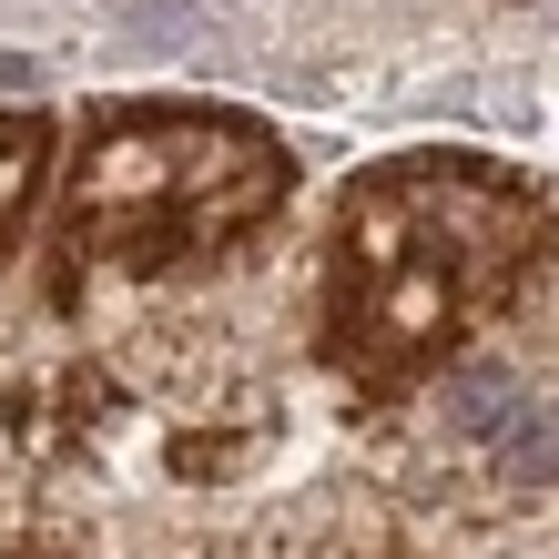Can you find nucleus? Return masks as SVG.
<instances>
[{"mask_svg":"<svg viewBox=\"0 0 559 559\" xmlns=\"http://www.w3.org/2000/svg\"><path fill=\"white\" fill-rule=\"evenodd\" d=\"M0 92H41V61H31V51H0Z\"/></svg>","mask_w":559,"mask_h":559,"instance_id":"423d86ee","label":"nucleus"},{"mask_svg":"<svg viewBox=\"0 0 559 559\" xmlns=\"http://www.w3.org/2000/svg\"><path fill=\"white\" fill-rule=\"evenodd\" d=\"M214 21H224V0H133V31L163 51H183V41H214Z\"/></svg>","mask_w":559,"mask_h":559,"instance_id":"39448f33","label":"nucleus"},{"mask_svg":"<svg viewBox=\"0 0 559 559\" xmlns=\"http://www.w3.org/2000/svg\"><path fill=\"white\" fill-rule=\"evenodd\" d=\"M499 468H509L519 488H549V478H559V407H539V417H519V427H509Z\"/></svg>","mask_w":559,"mask_h":559,"instance_id":"20e7f679","label":"nucleus"},{"mask_svg":"<svg viewBox=\"0 0 559 559\" xmlns=\"http://www.w3.org/2000/svg\"><path fill=\"white\" fill-rule=\"evenodd\" d=\"M478 224H499L488 174H377V193L346 214V336L367 356L427 346L499 254Z\"/></svg>","mask_w":559,"mask_h":559,"instance_id":"f03ea898","label":"nucleus"},{"mask_svg":"<svg viewBox=\"0 0 559 559\" xmlns=\"http://www.w3.org/2000/svg\"><path fill=\"white\" fill-rule=\"evenodd\" d=\"M11 163H21V133H11V122H0V174H11Z\"/></svg>","mask_w":559,"mask_h":559,"instance_id":"0eeeda50","label":"nucleus"},{"mask_svg":"<svg viewBox=\"0 0 559 559\" xmlns=\"http://www.w3.org/2000/svg\"><path fill=\"white\" fill-rule=\"evenodd\" d=\"M438 417L468 427V438H478V427H519V377H509V367H457V377L438 386Z\"/></svg>","mask_w":559,"mask_h":559,"instance_id":"7ed1b4c3","label":"nucleus"},{"mask_svg":"<svg viewBox=\"0 0 559 559\" xmlns=\"http://www.w3.org/2000/svg\"><path fill=\"white\" fill-rule=\"evenodd\" d=\"M275 193H285V153L254 122H224V112L122 122L82 163V224L122 254H153V265L245 235Z\"/></svg>","mask_w":559,"mask_h":559,"instance_id":"f257e3e1","label":"nucleus"}]
</instances>
